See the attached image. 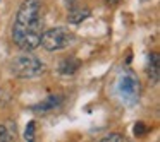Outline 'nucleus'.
Listing matches in <instances>:
<instances>
[{
  "instance_id": "f257e3e1",
  "label": "nucleus",
  "mask_w": 160,
  "mask_h": 142,
  "mask_svg": "<svg viewBox=\"0 0 160 142\" xmlns=\"http://www.w3.org/2000/svg\"><path fill=\"white\" fill-rule=\"evenodd\" d=\"M43 34V2L24 0L12 26V41L24 52L38 48Z\"/></svg>"
},
{
  "instance_id": "f03ea898",
  "label": "nucleus",
  "mask_w": 160,
  "mask_h": 142,
  "mask_svg": "<svg viewBox=\"0 0 160 142\" xmlns=\"http://www.w3.org/2000/svg\"><path fill=\"white\" fill-rule=\"evenodd\" d=\"M9 69H11L14 77H19V79H33V77H38L45 72V63L33 55H19L11 60Z\"/></svg>"
},
{
  "instance_id": "7ed1b4c3",
  "label": "nucleus",
  "mask_w": 160,
  "mask_h": 142,
  "mask_svg": "<svg viewBox=\"0 0 160 142\" xmlns=\"http://www.w3.org/2000/svg\"><path fill=\"white\" fill-rule=\"evenodd\" d=\"M72 39H74V34L67 28H53L42 34L40 45L47 52H60V50H66L72 43Z\"/></svg>"
},
{
  "instance_id": "20e7f679",
  "label": "nucleus",
  "mask_w": 160,
  "mask_h": 142,
  "mask_svg": "<svg viewBox=\"0 0 160 142\" xmlns=\"http://www.w3.org/2000/svg\"><path fill=\"white\" fill-rule=\"evenodd\" d=\"M117 91L121 94V98L128 103H134L139 98V91H141V84L139 79L132 72H124L119 77L117 82Z\"/></svg>"
},
{
  "instance_id": "39448f33",
  "label": "nucleus",
  "mask_w": 160,
  "mask_h": 142,
  "mask_svg": "<svg viewBox=\"0 0 160 142\" xmlns=\"http://www.w3.org/2000/svg\"><path fill=\"white\" fill-rule=\"evenodd\" d=\"M88 17H90V9L81 7V5L71 7L69 14H67V21H69L71 24H79V22H83L84 19H88Z\"/></svg>"
},
{
  "instance_id": "423d86ee",
  "label": "nucleus",
  "mask_w": 160,
  "mask_h": 142,
  "mask_svg": "<svg viewBox=\"0 0 160 142\" xmlns=\"http://www.w3.org/2000/svg\"><path fill=\"white\" fill-rule=\"evenodd\" d=\"M62 99H64V96H60V94H55V96H48L47 99H43L40 104H36L33 110L45 113V111H50V110H53V108H57L60 103H62Z\"/></svg>"
},
{
  "instance_id": "0eeeda50",
  "label": "nucleus",
  "mask_w": 160,
  "mask_h": 142,
  "mask_svg": "<svg viewBox=\"0 0 160 142\" xmlns=\"http://www.w3.org/2000/svg\"><path fill=\"white\" fill-rule=\"evenodd\" d=\"M78 69H79V62L76 58H66L59 65V72L62 76H72V74L78 72Z\"/></svg>"
},
{
  "instance_id": "6e6552de",
  "label": "nucleus",
  "mask_w": 160,
  "mask_h": 142,
  "mask_svg": "<svg viewBox=\"0 0 160 142\" xmlns=\"http://www.w3.org/2000/svg\"><path fill=\"white\" fill-rule=\"evenodd\" d=\"M148 76L153 80H158V57L157 53H153L150 57V63H148Z\"/></svg>"
},
{
  "instance_id": "1a4fd4ad",
  "label": "nucleus",
  "mask_w": 160,
  "mask_h": 142,
  "mask_svg": "<svg viewBox=\"0 0 160 142\" xmlns=\"http://www.w3.org/2000/svg\"><path fill=\"white\" fill-rule=\"evenodd\" d=\"M35 121H29L28 125H26V132H24V137L28 139V140H33L35 139Z\"/></svg>"
},
{
  "instance_id": "9d476101",
  "label": "nucleus",
  "mask_w": 160,
  "mask_h": 142,
  "mask_svg": "<svg viewBox=\"0 0 160 142\" xmlns=\"http://www.w3.org/2000/svg\"><path fill=\"white\" fill-rule=\"evenodd\" d=\"M12 134H9V128H5V125H0V142L2 140H11Z\"/></svg>"
},
{
  "instance_id": "9b49d317",
  "label": "nucleus",
  "mask_w": 160,
  "mask_h": 142,
  "mask_svg": "<svg viewBox=\"0 0 160 142\" xmlns=\"http://www.w3.org/2000/svg\"><path fill=\"white\" fill-rule=\"evenodd\" d=\"M103 140H121V142H124L126 139H124V135H119V134H108L103 137Z\"/></svg>"
},
{
  "instance_id": "f8f14e48",
  "label": "nucleus",
  "mask_w": 160,
  "mask_h": 142,
  "mask_svg": "<svg viewBox=\"0 0 160 142\" xmlns=\"http://www.w3.org/2000/svg\"><path fill=\"white\" fill-rule=\"evenodd\" d=\"M145 132H148V130H145V125H143V123H136V127H134V134L136 135H143Z\"/></svg>"
},
{
  "instance_id": "ddd939ff",
  "label": "nucleus",
  "mask_w": 160,
  "mask_h": 142,
  "mask_svg": "<svg viewBox=\"0 0 160 142\" xmlns=\"http://www.w3.org/2000/svg\"><path fill=\"white\" fill-rule=\"evenodd\" d=\"M105 4H107L108 7H114V5L121 4V0H105Z\"/></svg>"
}]
</instances>
